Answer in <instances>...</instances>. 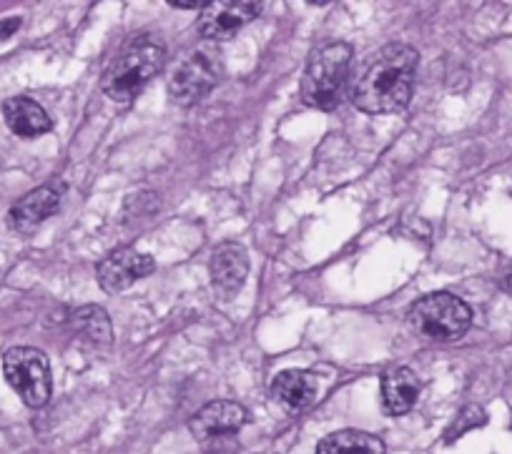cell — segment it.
Wrapping results in <instances>:
<instances>
[{
  "mask_svg": "<svg viewBox=\"0 0 512 454\" xmlns=\"http://www.w3.org/2000/svg\"><path fill=\"white\" fill-rule=\"evenodd\" d=\"M156 261L149 254H141L136 249H123L111 251L106 259L98 264V284L106 294H118V291L128 289L131 284H136L144 276L154 274Z\"/></svg>",
  "mask_w": 512,
  "mask_h": 454,
  "instance_id": "cell-8",
  "label": "cell"
},
{
  "mask_svg": "<svg viewBox=\"0 0 512 454\" xmlns=\"http://www.w3.org/2000/svg\"><path fill=\"white\" fill-rule=\"evenodd\" d=\"M63 191H66L63 184H46L33 189L21 201H16L11 206V211H8V224H11V229L18 231V234H31V231H36L43 221L51 219L61 209Z\"/></svg>",
  "mask_w": 512,
  "mask_h": 454,
  "instance_id": "cell-9",
  "label": "cell"
},
{
  "mask_svg": "<svg viewBox=\"0 0 512 454\" xmlns=\"http://www.w3.org/2000/svg\"><path fill=\"white\" fill-rule=\"evenodd\" d=\"M18 28H21V18H8V21H0V41L11 38Z\"/></svg>",
  "mask_w": 512,
  "mask_h": 454,
  "instance_id": "cell-18",
  "label": "cell"
},
{
  "mask_svg": "<svg viewBox=\"0 0 512 454\" xmlns=\"http://www.w3.org/2000/svg\"><path fill=\"white\" fill-rule=\"evenodd\" d=\"M209 274L211 284L219 294L234 296L236 291H241L246 274H249V256H246L244 246L234 244V241L216 246L209 261Z\"/></svg>",
  "mask_w": 512,
  "mask_h": 454,
  "instance_id": "cell-11",
  "label": "cell"
},
{
  "mask_svg": "<svg viewBox=\"0 0 512 454\" xmlns=\"http://www.w3.org/2000/svg\"><path fill=\"white\" fill-rule=\"evenodd\" d=\"M352 68V46L332 41L309 56L302 76V101L317 111H332L342 103Z\"/></svg>",
  "mask_w": 512,
  "mask_h": 454,
  "instance_id": "cell-3",
  "label": "cell"
},
{
  "mask_svg": "<svg viewBox=\"0 0 512 454\" xmlns=\"http://www.w3.org/2000/svg\"><path fill=\"white\" fill-rule=\"evenodd\" d=\"M485 419H487L485 412H482L480 407H465L460 414H457L455 424H452L450 432L445 434V439L447 442H455V439H460L462 434H467L470 429L482 427V424H485Z\"/></svg>",
  "mask_w": 512,
  "mask_h": 454,
  "instance_id": "cell-17",
  "label": "cell"
},
{
  "mask_svg": "<svg viewBox=\"0 0 512 454\" xmlns=\"http://www.w3.org/2000/svg\"><path fill=\"white\" fill-rule=\"evenodd\" d=\"M319 384L317 377L312 372H304V369H287V372L277 374L272 382V394L282 407L294 409H307L309 404L317 399Z\"/></svg>",
  "mask_w": 512,
  "mask_h": 454,
  "instance_id": "cell-14",
  "label": "cell"
},
{
  "mask_svg": "<svg viewBox=\"0 0 512 454\" xmlns=\"http://www.w3.org/2000/svg\"><path fill=\"white\" fill-rule=\"evenodd\" d=\"M221 76H224V58H221V51L214 43H204V46L186 53L171 68L166 88H169V96L174 103H179V106H194L206 93H211V88L221 81Z\"/></svg>",
  "mask_w": 512,
  "mask_h": 454,
  "instance_id": "cell-5",
  "label": "cell"
},
{
  "mask_svg": "<svg viewBox=\"0 0 512 454\" xmlns=\"http://www.w3.org/2000/svg\"><path fill=\"white\" fill-rule=\"evenodd\" d=\"M3 118L8 128L21 138H38L53 128L51 116L38 101L28 96H13L3 103Z\"/></svg>",
  "mask_w": 512,
  "mask_h": 454,
  "instance_id": "cell-12",
  "label": "cell"
},
{
  "mask_svg": "<svg viewBox=\"0 0 512 454\" xmlns=\"http://www.w3.org/2000/svg\"><path fill=\"white\" fill-rule=\"evenodd\" d=\"M246 422V409L241 404L229 402V399H219V402L206 404L204 409L191 417L189 429L199 442H209V439L229 437V434L239 432Z\"/></svg>",
  "mask_w": 512,
  "mask_h": 454,
  "instance_id": "cell-10",
  "label": "cell"
},
{
  "mask_svg": "<svg viewBox=\"0 0 512 454\" xmlns=\"http://www.w3.org/2000/svg\"><path fill=\"white\" fill-rule=\"evenodd\" d=\"M420 397V379L412 369L395 367L382 377V409L392 417L412 412Z\"/></svg>",
  "mask_w": 512,
  "mask_h": 454,
  "instance_id": "cell-13",
  "label": "cell"
},
{
  "mask_svg": "<svg viewBox=\"0 0 512 454\" xmlns=\"http://www.w3.org/2000/svg\"><path fill=\"white\" fill-rule=\"evenodd\" d=\"M166 61V51L151 36H139L128 41L108 71L103 73V93L118 106H128L134 101L156 73H161Z\"/></svg>",
  "mask_w": 512,
  "mask_h": 454,
  "instance_id": "cell-2",
  "label": "cell"
},
{
  "mask_svg": "<svg viewBox=\"0 0 512 454\" xmlns=\"http://www.w3.org/2000/svg\"><path fill=\"white\" fill-rule=\"evenodd\" d=\"M417 61H420V53L407 43L384 46L354 83V106L369 116L397 113L407 108L415 91Z\"/></svg>",
  "mask_w": 512,
  "mask_h": 454,
  "instance_id": "cell-1",
  "label": "cell"
},
{
  "mask_svg": "<svg viewBox=\"0 0 512 454\" xmlns=\"http://www.w3.org/2000/svg\"><path fill=\"white\" fill-rule=\"evenodd\" d=\"M502 289H505L507 294H512V266H510V269H507L505 279H502Z\"/></svg>",
  "mask_w": 512,
  "mask_h": 454,
  "instance_id": "cell-19",
  "label": "cell"
},
{
  "mask_svg": "<svg viewBox=\"0 0 512 454\" xmlns=\"http://www.w3.org/2000/svg\"><path fill=\"white\" fill-rule=\"evenodd\" d=\"M73 327L81 332L83 337L91 339L93 344H108L111 342V319L101 307H83L73 314Z\"/></svg>",
  "mask_w": 512,
  "mask_h": 454,
  "instance_id": "cell-16",
  "label": "cell"
},
{
  "mask_svg": "<svg viewBox=\"0 0 512 454\" xmlns=\"http://www.w3.org/2000/svg\"><path fill=\"white\" fill-rule=\"evenodd\" d=\"M3 374L18 397L33 409L46 407L51 399V364L36 347H13L3 354Z\"/></svg>",
  "mask_w": 512,
  "mask_h": 454,
  "instance_id": "cell-6",
  "label": "cell"
},
{
  "mask_svg": "<svg viewBox=\"0 0 512 454\" xmlns=\"http://www.w3.org/2000/svg\"><path fill=\"white\" fill-rule=\"evenodd\" d=\"M317 454H384L382 439L359 429H342L319 442Z\"/></svg>",
  "mask_w": 512,
  "mask_h": 454,
  "instance_id": "cell-15",
  "label": "cell"
},
{
  "mask_svg": "<svg viewBox=\"0 0 512 454\" xmlns=\"http://www.w3.org/2000/svg\"><path fill=\"white\" fill-rule=\"evenodd\" d=\"M407 324L412 332L430 342H457L470 329L472 312L460 296L435 291L412 304L407 312Z\"/></svg>",
  "mask_w": 512,
  "mask_h": 454,
  "instance_id": "cell-4",
  "label": "cell"
},
{
  "mask_svg": "<svg viewBox=\"0 0 512 454\" xmlns=\"http://www.w3.org/2000/svg\"><path fill=\"white\" fill-rule=\"evenodd\" d=\"M262 13L259 3H244V0H214L206 3L199 13V36L209 43L226 41L236 36L244 26H249Z\"/></svg>",
  "mask_w": 512,
  "mask_h": 454,
  "instance_id": "cell-7",
  "label": "cell"
}]
</instances>
